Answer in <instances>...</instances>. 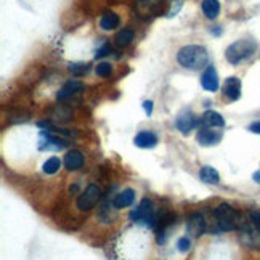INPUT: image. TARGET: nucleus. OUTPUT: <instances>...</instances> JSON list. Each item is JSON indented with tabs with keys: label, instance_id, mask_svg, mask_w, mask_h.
<instances>
[{
	"label": "nucleus",
	"instance_id": "f257e3e1",
	"mask_svg": "<svg viewBox=\"0 0 260 260\" xmlns=\"http://www.w3.org/2000/svg\"><path fill=\"white\" fill-rule=\"evenodd\" d=\"M177 59L183 68L198 71V69H201L207 64L209 55L207 50L201 45H185L178 50Z\"/></svg>",
	"mask_w": 260,
	"mask_h": 260
},
{
	"label": "nucleus",
	"instance_id": "f03ea898",
	"mask_svg": "<svg viewBox=\"0 0 260 260\" xmlns=\"http://www.w3.org/2000/svg\"><path fill=\"white\" fill-rule=\"evenodd\" d=\"M255 50H257V44L252 39H241V41H236L226 48L225 56L232 64H238L247 59L249 56H252L255 53Z\"/></svg>",
	"mask_w": 260,
	"mask_h": 260
},
{
	"label": "nucleus",
	"instance_id": "7ed1b4c3",
	"mask_svg": "<svg viewBox=\"0 0 260 260\" xmlns=\"http://www.w3.org/2000/svg\"><path fill=\"white\" fill-rule=\"evenodd\" d=\"M214 215L217 220V225L222 232H233L239 225V215L230 204H220L215 209Z\"/></svg>",
	"mask_w": 260,
	"mask_h": 260
},
{
	"label": "nucleus",
	"instance_id": "20e7f679",
	"mask_svg": "<svg viewBox=\"0 0 260 260\" xmlns=\"http://www.w3.org/2000/svg\"><path fill=\"white\" fill-rule=\"evenodd\" d=\"M100 198H102V188L98 185L92 183L85 188V191L81 193V196L77 198V209L82 212H87V211H92V209L96 206V203L100 201Z\"/></svg>",
	"mask_w": 260,
	"mask_h": 260
},
{
	"label": "nucleus",
	"instance_id": "39448f33",
	"mask_svg": "<svg viewBox=\"0 0 260 260\" xmlns=\"http://www.w3.org/2000/svg\"><path fill=\"white\" fill-rule=\"evenodd\" d=\"M135 12L140 18L149 19L159 16L162 13V2L161 0H135Z\"/></svg>",
	"mask_w": 260,
	"mask_h": 260
},
{
	"label": "nucleus",
	"instance_id": "423d86ee",
	"mask_svg": "<svg viewBox=\"0 0 260 260\" xmlns=\"http://www.w3.org/2000/svg\"><path fill=\"white\" fill-rule=\"evenodd\" d=\"M130 218L134 220V222H138V223H145L148 226H154V207H153V203L149 201V199H143L140 206L135 209V211L130 214Z\"/></svg>",
	"mask_w": 260,
	"mask_h": 260
},
{
	"label": "nucleus",
	"instance_id": "0eeeda50",
	"mask_svg": "<svg viewBox=\"0 0 260 260\" xmlns=\"http://www.w3.org/2000/svg\"><path fill=\"white\" fill-rule=\"evenodd\" d=\"M223 96L228 98L230 102H236L241 96V81L238 77H228L223 84Z\"/></svg>",
	"mask_w": 260,
	"mask_h": 260
},
{
	"label": "nucleus",
	"instance_id": "6e6552de",
	"mask_svg": "<svg viewBox=\"0 0 260 260\" xmlns=\"http://www.w3.org/2000/svg\"><path fill=\"white\" fill-rule=\"evenodd\" d=\"M84 162H85V157H84V154L81 151H79V149H73V151H69L64 156V161H63L66 171H69V172H74V171H79V169H82Z\"/></svg>",
	"mask_w": 260,
	"mask_h": 260
},
{
	"label": "nucleus",
	"instance_id": "1a4fd4ad",
	"mask_svg": "<svg viewBox=\"0 0 260 260\" xmlns=\"http://www.w3.org/2000/svg\"><path fill=\"white\" fill-rule=\"evenodd\" d=\"M196 140L199 145L203 146H212V145H217L220 140H222V134L217 132V130H211V128H201L196 135Z\"/></svg>",
	"mask_w": 260,
	"mask_h": 260
},
{
	"label": "nucleus",
	"instance_id": "9d476101",
	"mask_svg": "<svg viewBox=\"0 0 260 260\" xmlns=\"http://www.w3.org/2000/svg\"><path fill=\"white\" fill-rule=\"evenodd\" d=\"M201 84L207 92H217L218 90V74L214 66H207L206 71L203 73Z\"/></svg>",
	"mask_w": 260,
	"mask_h": 260
},
{
	"label": "nucleus",
	"instance_id": "9b49d317",
	"mask_svg": "<svg viewBox=\"0 0 260 260\" xmlns=\"http://www.w3.org/2000/svg\"><path fill=\"white\" fill-rule=\"evenodd\" d=\"M175 125L177 128L182 132L183 135H188L191 130L196 127V117L189 113V111H183L182 114H180L177 117V121H175Z\"/></svg>",
	"mask_w": 260,
	"mask_h": 260
},
{
	"label": "nucleus",
	"instance_id": "f8f14e48",
	"mask_svg": "<svg viewBox=\"0 0 260 260\" xmlns=\"http://www.w3.org/2000/svg\"><path fill=\"white\" fill-rule=\"evenodd\" d=\"M82 88H84V85L79 82V81H69V82H66L61 88H59V92L56 95L58 102H64V100L71 98L77 92H81Z\"/></svg>",
	"mask_w": 260,
	"mask_h": 260
},
{
	"label": "nucleus",
	"instance_id": "ddd939ff",
	"mask_svg": "<svg viewBox=\"0 0 260 260\" xmlns=\"http://www.w3.org/2000/svg\"><path fill=\"white\" fill-rule=\"evenodd\" d=\"M188 232L193 236H201L206 232V220L201 214H191L188 220Z\"/></svg>",
	"mask_w": 260,
	"mask_h": 260
},
{
	"label": "nucleus",
	"instance_id": "4468645a",
	"mask_svg": "<svg viewBox=\"0 0 260 260\" xmlns=\"http://www.w3.org/2000/svg\"><path fill=\"white\" fill-rule=\"evenodd\" d=\"M134 143L138 146V148H145V149H149V148H154L157 145V137L153 134V132H148V130H142L134 140Z\"/></svg>",
	"mask_w": 260,
	"mask_h": 260
},
{
	"label": "nucleus",
	"instance_id": "2eb2a0df",
	"mask_svg": "<svg viewBox=\"0 0 260 260\" xmlns=\"http://www.w3.org/2000/svg\"><path fill=\"white\" fill-rule=\"evenodd\" d=\"M134 199H135V191H134L132 188H127V189H124V191H121L119 194H116L113 204H114L116 209H124V207L132 206Z\"/></svg>",
	"mask_w": 260,
	"mask_h": 260
},
{
	"label": "nucleus",
	"instance_id": "dca6fc26",
	"mask_svg": "<svg viewBox=\"0 0 260 260\" xmlns=\"http://www.w3.org/2000/svg\"><path fill=\"white\" fill-rule=\"evenodd\" d=\"M201 122L204 127H223L225 125V119L222 117V114H218L217 111H206L201 117Z\"/></svg>",
	"mask_w": 260,
	"mask_h": 260
},
{
	"label": "nucleus",
	"instance_id": "f3484780",
	"mask_svg": "<svg viewBox=\"0 0 260 260\" xmlns=\"http://www.w3.org/2000/svg\"><path fill=\"white\" fill-rule=\"evenodd\" d=\"M119 24H121V19L113 12H106L102 16V19H100V27H102L103 31H113V29L119 27Z\"/></svg>",
	"mask_w": 260,
	"mask_h": 260
},
{
	"label": "nucleus",
	"instance_id": "a211bd4d",
	"mask_svg": "<svg viewBox=\"0 0 260 260\" xmlns=\"http://www.w3.org/2000/svg\"><path fill=\"white\" fill-rule=\"evenodd\" d=\"M199 177H201V180H203L204 183H209V185H217V183H220V175H218V172L215 171L214 167H211V166L203 167L201 171H199Z\"/></svg>",
	"mask_w": 260,
	"mask_h": 260
},
{
	"label": "nucleus",
	"instance_id": "6ab92c4d",
	"mask_svg": "<svg viewBox=\"0 0 260 260\" xmlns=\"http://www.w3.org/2000/svg\"><path fill=\"white\" fill-rule=\"evenodd\" d=\"M203 12L206 18L215 19L220 15V2L218 0H203Z\"/></svg>",
	"mask_w": 260,
	"mask_h": 260
},
{
	"label": "nucleus",
	"instance_id": "aec40b11",
	"mask_svg": "<svg viewBox=\"0 0 260 260\" xmlns=\"http://www.w3.org/2000/svg\"><path fill=\"white\" fill-rule=\"evenodd\" d=\"M116 45L117 47H127L130 42L134 41V31H130V29H122V31H119L116 34Z\"/></svg>",
	"mask_w": 260,
	"mask_h": 260
},
{
	"label": "nucleus",
	"instance_id": "412c9836",
	"mask_svg": "<svg viewBox=\"0 0 260 260\" xmlns=\"http://www.w3.org/2000/svg\"><path fill=\"white\" fill-rule=\"evenodd\" d=\"M59 167H61V161H59V157L56 156H52L50 159H47V161L44 162V172L48 174V175H53L59 171Z\"/></svg>",
	"mask_w": 260,
	"mask_h": 260
},
{
	"label": "nucleus",
	"instance_id": "4be33fe9",
	"mask_svg": "<svg viewBox=\"0 0 260 260\" xmlns=\"http://www.w3.org/2000/svg\"><path fill=\"white\" fill-rule=\"evenodd\" d=\"M90 69V64L88 63H71L69 64V71L73 73V76L76 77H81V76H85Z\"/></svg>",
	"mask_w": 260,
	"mask_h": 260
},
{
	"label": "nucleus",
	"instance_id": "5701e85b",
	"mask_svg": "<svg viewBox=\"0 0 260 260\" xmlns=\"http://www.w3.org/2000/svg\"><path fill=\"white\" fill-rule=\"evenodd\" d=\"M95 73L100 77H109L113 73V66L109 63H98V66L95 68Z\"/></svg>",
	"mask_w": 260,
	"mask_h": 260
},
{
	"label": "nucleus",
	"instance_id": "b1692460",
	"mask_svg": "<svg viewBox=\"0 0 260 260\" xmlns=\"http://www.w3.org/2000/svg\"><path fill=\"white\" fill-rule=\"evenodd\" d=\"M177 246H178V251L180 252H188L189 249H191V241H189L188 238H180Z\"/></svg>",
	"mask_w": 260,
	"mask_h": 260
},
{
	"label": "nucleus",
	"instance_id": "393cba45",
	"mask_svg": "<svg viewBox=\"0 0 260 260\" xmlns=\"http://www.w3.org/2000/svg\"><path fill=\"white\" fill-rule=\"evenodd\" d=\"M249 218H251V223L258 230V233H260V212H251L249 214Z\"/></svg>",
	"mask_w": 260,
	"mask_h": 260
},
{
	"label": "nucleus",
	"instance_id": "a878e982",
	"mask_svg": "<svg viewBox=\"0 0 260 260\" xmlns=\"http://www.w3.org/2000/svg\"><path fill=\"white\" fill-rule=\"evenodd\" d=\"M108 53H111V48H109V45H108V44H105L102 48H98L96 58H103V56H106Z\"/></svg>",
	"mask_w": 260,
	"mask_h": 260
},
{
	"label": "nucleus",
	"instance_id": "bb28decb",
	"mask_svg": "<svg viewBox=\"0 0 260 260\" xmlns=\"http://www.w3.org/2000/svg\"><path fill=\"white\" fill-rule=\"evenodd\" d=\"M143 109H145L146 116H151V113H153V102H145L143 103Z\"/></svg>",
	"mask_w": 260,
	"mask_h": 260
},
{
	"label": "nucleus",
	"instance_id": "cd10ccee",
	"mask_svg": "<svg viewBox=\"0 0 260 260\" xmlns=\"http://www.w3.org/2000/svg\"><path fill=\"white\" fill-rule=\"evenodd\" d=\"M249 130H251L252 134H257V135H260V121H258V122H254V124L249 125Z\"/></svg>",
	"mask_w": 260,
	"mask_h": 260
},
{
	"label": "nucleus",
	"instance_id": "c85d7f7f",
	"mask_svg": "<svg viewBox=\"0 0 260 260\" xmlns=\"http://www.w3.org/2000/svg\"><path fill=\"white\" fill-rule=\"evenodd\" d=\"M252 178L255 180V182H257V183H260V171H258V172H255V174L252 175Z\"/></svg>",
	"mask_w": 260,
	"mask_h": 260
}]
</instances>
